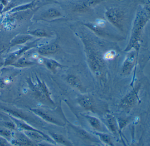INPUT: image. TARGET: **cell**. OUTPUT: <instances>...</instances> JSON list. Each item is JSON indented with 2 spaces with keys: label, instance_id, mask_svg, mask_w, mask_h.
Masks as SVG:
<instances>
[{
  "label": "cell",
  "instance_id": "6da1fadb",
  "mask_svg": "<svg viewBox=\"0 0 150 146\" xmlns=\"http://www.w3.org/2000/svg\"><path fill=\"white\" fill-rule=\"evenodd\" d=\"M149 20V7H145L137 12L132 26L130 40L125 51L128 52L132 49H134L136 52L139 51L143 30Z\"/></svg>",
  "mask_w": 150,
  "mask_h": 146
},
{
  "label": "cell",
  "instance_id": "7a4b0ae2",
  "mask_svg": "<svg viewBox=\"0 0 150 146\" xmlns=\"http://www.w3.org/2000/svg\"><path fill=\"white\" fill-rule=\"evenodd\" d=\"M81 39L84 45L87 61L94 73L100 75L103 72L105 63L103 57L98 52L93 43L86 37L81 36Z\"/></svg>",
  "mask_w": 150,
  "mask_h": 146
},
{
  "label": "cell",
  "instance_id": "3957f363",
  "mask_svg": "<svg viewBox=\"0 0 150 146\" xmlns=\"http://www.w3.org/2000/svg\"><path fill=\"white\" fill-rule=\"evenodd\" d=\"M105 16L108 21L114 27L123 31L124 23V13L115 8L108 9L105 12Z\"/></svg>",
  "mask_w": 150,
  "mask_h": 146
},
{
  "label": "cell",
  "instance_id": "277c9868",
  "mask_svg": "<svg viewBox=\"0 0 150 146\" xmlns=\"http://www.w3.org/2000/svg\"><path fill=\"white\" fill-rule=\"evenodd\" d=\"M37 80L38 84L36 86H34L33 88L37 95L42 101L53 104L54 102L50 98V92L45 83L43 82L40 81L38 78H37Z\"/></svg>",
  "mask_w": 150,
  "mask_h": 146
},
{
  "label": "cell",
  "instance_id": "5b68a950",
  "mask_svg": "<svg viewBox=\"0 0 150 146\" xmlns=\"http://www.w3.org/2000/svg\"><path fill=\"white\" fill-rule=\"evenodd\" d=\"M139 86L133 88L121 100L120 106L124 109H128L132 107L136 103L138 99V93Z\"/></svg>",
  "mask_w": 150,
  "mask_h": 146
},
{
  "label": "cell",
  "instance_id": "8992f818",
  "mask_svg": "<svg viewBox=\"0 0 150 146\" xmlns=\"http://www.w3.org/2000/svg\"><path fill=\"white\" fill-rule=\"evenodd\" d=\"M106 1L108 0H86L77 4L74 7L73 11L78 13H86L98 4Z\"/></svg>",
  "mask_w": 150,
  "mask_h": 146
},
{
  "label": "cell",
  "instance_id": "52a82bcc",
  "mask_svg": "<svg viewBox=\"0 0 150 146\" xmlns=\"http://www.w3.org/2000/svg\"><path fill=\"white\" fill-rule=\"evenodd\" d=\"M136 52L132 51L129 53L124 61L122 68V73L124 75H128L131 73L136 60Z\"/></svg>",
  "mask_w": 150,
  "mask_h": 146
},
{
  "label": "cell",
  "instance_id": "ba28073f",
  "mask_svg": "<svg viewBox=\"0 0 150 146\" xmlns=\"http://www.w3.org/2000/svg\"><path fill=\"white\" fill-rule=\"evenodd\" d=\"M31 110L35 114L50 123H52V124L60 126H64V124L61 122V121L58 120L57 119L55 118L52 116L44 112L41 110H39V109H31Z\"/></svg>",
  "mask_w": 150,
  "mask_h": 146
},
{
  "label": "cell",
  "instance_id": "9c48e42d",
  "mask_svg": "<svg viewBox=\"0 0 150 146\" xmlns=\"http://www.w3.org/2000/svg\"><path fill=\"white\" fill-rule=\"evenodd\" d=\"M31 46L23 47L21 49H20L19 51H16L14 53H11L6 59L5 63H4L5 66H10V65L12 66V65H13L15 62H16L20 58V57L21 56L22 54L23 53L25 52L26 51H28V49L31 48V46Z\"/></svg>",
  "mask_w": 150,
  "mask_h": 146
},
{
  "label": "cell",
  "instance_id": "30bf717a",
  "mask_svg": "<svg viewBox=\"0 0 150 146\" xmlns=\"http://www.w3.org/2000/svg\"><path fill=\"white\" fill-rule=\"evenodd\" d=\"M15 140H12L13 144L20 146H34L35 144L27 135L23 133L15 134Z\"/></svg>",
  "mask_w": 150,
  "mask_h": 146
},
{
  "label": "cell",
  "instance_id": "8fae6325",
  "mask_svg": "<svg viewBox=\"0 0 150 146\" xmlns=\"http://www.w3.org/2000/svg\"><path fill=\"white\" fill-rule=\"evenodd\" d=\"M58 50L59 46L57 45L51 43L41 46L38 50V52L41 55H48L54 54Z\"/></svg>",
  "mask_w": 150,
  "mask_h": 146
},
{
  "label": "cell",
  "instance_id": "7c38bea8",
  "mask_svg": "<svg viewBox=\"0 0 150 146\" xmlns=\"http://www.w3.org/2000/svg\"><path fill=\"white\" fill-rule=\"evenodd\" d=\"M78 102L81 106L85 110L94 111V104L93 99L89 97L86 96L81 97L78 99Z\"/></svg>",
  "mask_w": 150,
  "mask_h": 146
},
{
  "label": "cell",
  "instance_id": "4fadbf2b",
  "mask_svg": "<svg viewBox=\"0 0 150 146\" xmlns=\"http://www.w3.org/2000/svg\"><path fill=\"white\" fill-rule=\"evenodd\" d=\"M33 37L30 35H18L15 37L14 38L11 42H10V46L11 47L16 46L20 45L23 44L25 43L30 41L33 38Z\"/></svg>",
  "mask_w": 150,
  "mask_h": 146
},
{
  "label": "cell",
  "instance_id": "5bb4252c",
  "mask_svg": "<svg viewBox=\"0 0 150 146\" xmlns=\"http://www.w3.org/2000/svg\"><path fill=\"white\" fill-rule=\"evenodd\" d=\"M62 16V14L57 9L50 8L45 11L41 14V18L44 20H51L59 18Z\"/></svg>",
  "mask_w": 150,
  "mask_h": 146
},
{
  "label": "cell",
  "instance_id": "9a60e30c",
  "mask_svg": "<svg viewBox=\"0 0 150 146\" xmlns=\"http://www.w3.org/2000/svg\"><path fill=\"white\" fill-rule=\"evenodd\" d=\"M43 60L46 67L54 73H55L57 72L59 68H62L64 67L55 60L44 58Z\"/></svg>",
  "mask_w": 150,
  "mask_h": 146
},
{
  "label": "cell",
  "instance_id": "2e32d148",
  "mask_svg": "<svg viewBox=\"0 0 150 146\" xmlns=\"http://www.w3.org/2000/svg\"><path fill=\"white\" fill-rule=\"evenodd\" d=\"M106 123L110 131L114 135H116L118 131V128L115 117L110 114L107 115L106 116Z\"/></svg>",
  "mask_w": 150,
  "mask_h": 146
},
{
  "label": "cell",
  "instance_id": "e0dca14e",
  "mask_svg": "<svg viewBox=\"0 0 150 146\" xmlns=\"http://www.w3.org/2000/svg\"><path fill=\"white\" fill-rule=\"evenodd\" d=\"M84 25L99 36L104 37H106L107 36L108 37H109L108 34L103 31L102 29L103 28L98 27L95 24L86 23L84 24Z\"/></svg>",
  "mask_w": 150,
  "mask_h": 146
},
{
  "label": "cell",
  "instance_id": "ac0fdd59",
  "mask_svg": "<svg viewBox=\"0 0 150 146\" xmlns=\"http://www.w3.org/2000/svg\"><path fill=\"white\" fill-rule=\"evenodd\" d=\"M67 83L72 87L81 90L82 89V83L79 78L74 75H69L67 79Z\"/></svg>",
  "mask_w": 150,
  "mask_h": 146
},
{
  "label": "cell",
  "instance_id": "d6986e66",
  "mask_svg": "<svg viewBox=\"0 0 150 146\" xmlns=\"http://www.w3.org/2000/svg\"><path fill=\"white\" fill-rule=\"evenodd\" d=\"M72 127L74 129L76 132L78 133V135L80 137L83 139V140H86L94 142L96 140V139H94L93 137L90 135L89 133L87 132L86 131L81 128H79L77 127L72 126Z\"/></svg>",
  "mask_w": 150,
  "mask_h": 146
},
{
  "label": "cell",
  "instance_id": "ffe728a7",
  "mask_svg": "<svg viewBox=\"0 0 150 146\" xmlns=\"http://www.w3.org/2000/svg\"><path fill=\"white\" fill-rule=\"evenodd\" d=\"M85 117L88 120L89 124L94 129L97 131H100L101 130V124L100 121L98 118L89 115H85Z\"/></svg>",
  "mask_w": 150,
  "mask_h": 146
},
{
  "label": "cell",
  "instance_id": "44dd1931",
  "mask_svg": "<svg viewBox=\"0 0 150 146\" xmlns=\"http://www.w3.org/2000/svg\"><path fill=\"white\" fill-rule=\"evenodd\" d=\"M28 34L32 36L39 38L50 37L51 35L45 30L43 29H37L34 30L30 31L28 32Z\"/></svg>",
  "mask_w": 150,
  "mask_h": 146
},
{
  "label": "cell",
  "instance_id": "7402d4cb",
  "mask_svg": "<svg viewBox=\"0 0 150 146\" xmlns=\"http://www.w3.org/2000/svg\"><path fill=\"white\" fill-rule=\"evenodd\" d=\"M33 64H34V62L28 59L25 57H23V58H19L16 62L12 65V66L16 67L22 68L25 67Z\"/></svg>",
  "mask_w": 150,
  "mask_h": 146
},
{
  "label": "cell",
  "instance_id": "603a6c76",
  "mask_svg": "<svg viewBox=\"0 0 150 146\" xmlns=\"http://www.w3.org/2000/svg\"><path fill=\"white\" fill-rule=\"evenodd\" d=\"M50 135L52 138H53L54 142H58L60 144H64V145H67V146L72 145V144L68 141L67 140L65 139L64 137L61 135L55 133H50Z\"/></svg>",
  "mask_w": 150,
  "mask_h": 146
},
{
  "label": "cell",
  "instance_id": "cb8c5ba5",
  "mask_svg": "<svg viewBox=\"0 0 150 146\" xmlns=\"http://www.w3.org/2000/svg\"><path fill=\"white\" fill-rule=\"evenodd\" d=\"M93 133L97 135L100 138L101 140L104 143L110 146H113V142H112L111 137L108 134L98 132H93Z\"/></svg>",
  "mask_w": 150,
  "mask_h": 146
},
{
  "label": "cell",
  "instance_id": "d4e9b609",
  "mask_svg": "<svg viewBox=\"0 0 150 146\" xmlns=\"http://www.w3.org/2000/svg\"><path fill=\"white\" fill-rule=\"evenodd\" d=\"M12 135L11 131L8 128L0 127V136L5 137L7 139H10Z\"/></svg>",
  "mask_w": 150,
  "mask_h": 146
},
{
  "label": "cell",
  "instance_id": "484cf974",
  "mask_svg": "<svg viewBox=\"0 0 150 146\" xmlns=\"http://www.w3.org/2000/svg\"><path fill=\"white\" fill-rule=\"evenodd\" d=\"M116 52L115 51L110 50L106 52L103 57L104 60H108L114 58Z\"/></svg>",
  "mask_w": 150,
  "mask_h": 146
},
{
  "label": "cell",
  "instance_id": "4316f807",
  "mask_svg": "<svg viewBox=\"0 0 150 146\" xmlns=\"http://www.w3.org/2000/svg\"><path fill=\"white\" fill-rule=\"evenodd\" d=\"M11 144L6 139L2 136H0V146H10Z\"/></svg>",
  "mask_w": 150,
  "mask_h": 146
},
{
  "label": "cell",
  "instance_id": "83f0119b",
  "mask_svg": "<svg viewBox=\"0 0 150 146\" xmlns=\"http://www.w3.org/2000/svg\"><path fill=\"white\" fill-rule=\"evenodd\" d=\"M106 24V21L104 20L103 19H98L96 21L95 24L100 28H103L105 27Z\"/></svg>",
  "mask_w": 150,
  "mask_h": 146
},
{
  "label": "cell",
  "instance_id": "f1b7e54d",
  "mask_svg": "<svg viewBox=\"0 0 150 146\" xmlns=\"http://www.w3.org/2000/svg\"><path fill=\"white\" fill-rule=\"evenodd\" d=\"M127 122L128 121L125 120H119V121H118V126H119L120 130H122L125 126H126L127 124Z\"/></svg>",
  "mask_w": 150,
  "mask_h": 146
},
{
  "label": "cell",
  "instance_id": "f546056e",
  "mask_svg": "<svg viewBox=\"0 0 150 146\" xmlns=\"http://www.w3.org/2000/svg\"><path fill=\"white\" fill-rule=\"evenodd\" d=\"M7 127H8V128H10L11 129H14L15 128V125L13 123H10V122H8L6 123Z\"/></svg>",
  "mask_w": 150,
  "mask_h": 146
}]
</instances>
